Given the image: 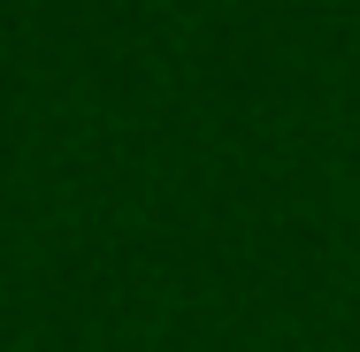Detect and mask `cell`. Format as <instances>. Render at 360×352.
Listing matches in <instances>:
<instances>
[]
</instances>
